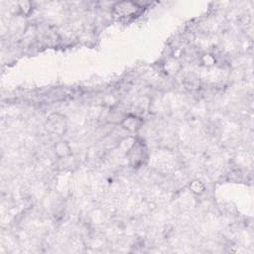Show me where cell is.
Masks as SVG:
<instances>
[{"instance_id": "obj_1", "label": "cell", "mask_w": 254, "mask_h": 254, "mask_svg": "<svg viewBox=\"0 0 254 254\" xmlns=\"http://www.w3.org/2000/svg\"><path fill=\"white\" fill-rule=\"evenodd\" d=\"M139 6L132 2H120L114 6V11L120 17H130L137 13Z\"/></svg>"}]
</instances>
